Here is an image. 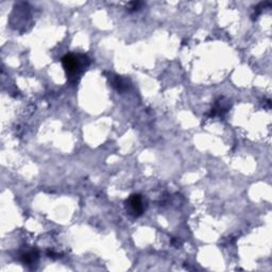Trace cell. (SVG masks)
<instances>
[{"instance_id": "cell-1", "label": "cell", "mask_w": 272, "mask_h": 272, "mask_svg": "<svg viewBox=\"0 0 272 272\" xmlns=\"http://www.w3.org/2000/svg\"><path fill=\"white\" fill-rule=\"evenodd\" d=\"M62 64L67 74L70 76H76L79 72L80 68L86 66L85 65V61L80 60L79 56H76L74 54H66L62 58Z\"/></svg>"}, {"instance_id": "cell-3", "label": "cell", "mask_w": 272, "mask_h": 272, "mask_svg": "<svg viewBox=\"0 0 272 272\" xmlns=\"http://www.w3.org/2000/svg\"><path fill=\"white\" fill-rule=\"evenodd\" d=\"M38 258V252L36 251H29V252H26L22 254V260L24 262H36Z\"/></svg>"}, {"instance_id": "cell-2", "label": "cell", "mask_w": 272, "mask_h": 272, "mask_svg": "<svg viewBox=\"0 0 272 272\" xmlns=\"http://www.w3.org/2000/svg\"><path fill=\"white\" fill-rule=\"evenodd\" d=\"M126 208L130 215L134 217L140 216L144 212V204L140 196L132 194L131 197L126 201Z\"/></svg>"}]
</instances>
